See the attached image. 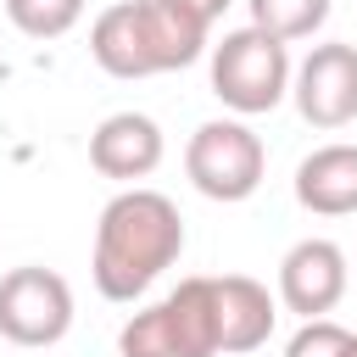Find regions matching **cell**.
Listing matches in <instances>:
<instances>
[{
	"label": "cell",
	"instance_id": "obj_1",
	"mask_svg": "<svg viewBox=\"0 0 357 357\" xmlns=\"http://www.w3.org/2000/svg\"><path fill=\"white\" fill-rule=\"evenodd\" d=\"M178 251H184L178 206L162 190L128 184L100 206V223H95V257H89L95 290L106 301H134L178 262Z\"/></svg>",
	"mask_w": 357,
	"mask_h": 357
},
{
	"label": "cell",
	"instance_id": "obj_2",
	"mask_svg": "<svg viewBox=\"0 0 357 357\" xmlns=\"http://www.w3.org/2000/svg\"><path fill=\"white\" fill-rule=\"evenodd\" d=\"M212 22L184 0H117L89 28V56L112 78H156L201 61Z\"/></svg>",
	"mask_w": 357,
	"mask_h": 357
},
{
	"label": "cell",
	"instance_id": "obj_3",
	"mask_svg": "<svg viewBox=\"0 0 357 357\" xmlns=\"http://www.w3.org/2000/svg\"><path fill=\"white\" fill-rule=\"evenodd\" d=\"M212 95L240 117L273 112L290 95V50H284V39H273V33L251 28V22L223 33L212 45Z\"/></svg>",
	"mask_w": 357,
	"mask_h": 357
},
{
	"label": "cell",
	"instance_id": "obj_4",
	"mask_svg": "<svg viewBox=\"0 0 357 357\" xmlns=\"http://www.w3.org/2000/svg\"><path fill=\"white\" fill-rule=\"evenodd\" d=\"M184 173L206 201H245V195H257V184L268 173V151L240 117H212L190 134Z\"/></svg>",
	"mask_w": 357,
	"mask_h": 357
},
{
	"label": "cell",
	"instance_id": "obj_5",
	"mask_svg": "<svg viewBox=\"0 0 357 357\" xmlns=\"http://www.w3.org/2000/svg\"><path fill=\"white\" fill-rule=\"evenodd\" d=\"M73 329V284L56 268H11L0 273V335L11 346H56Z\"/></svg>",
	"mask_w": 357,
	"mask_h": 357
},
{
	"label": "cell",
	"instance_id": "obj_6",
	"mask_svg": "<svg viewBox=\"0 0 357 357\" xmlns=\"http://www.w3.org/2000/svg\"><path fill=\"white\" fill-rule=\"evenodd\" d=\"M290 95L312 128H346L357 117V45H312L301 67H290Z\"/></svg>",
	"mask_w": 357,
	"mask_h": 357
},
{
	"label": "cell",
	"instance_id": "obj_7",
	"mask_svg": "<svg viewBox=\"0 0 357 357\" xmlns=\"http://www.w3.org/2000/svg\"><path fill=\"white\" fill-rule=\"evenodd\" d=\"M346 284H351V262L335 240H296L279 262V301L301 318L335 312Z\"/></svg>",
	"mask_w": 357,
	"mask_h": 357
},
{
	"label": "cell",
	"instance_id": "obj_8",
	"mask_svg": "<svg viewBox=\"0 0 357 357\" xmlns=\"http://www.w3.org/2000/svg\"><path fill=\"white\" fill-rule=\"evenodd\" d=\"M162 128L145 112H112L95 134H89V167L123 184H139L162 167Z\"/></svg>",
	"mask_w": 357,
	"mask_h": 357
},
{
	"label": "cell",
	"instance_id": "obj_9",
	"mask_svg": "<svg viewBox=\"0 0 357 357\" xmlns=\"http://www.w3.org/2000/svg\"><path fill=\"white\" fill-rule=\"evenodd\" d=\"M212 307H218V357L223 351H257L279 324V301L251 273L212 279Z\"/></svg>",
	"mask_w": 357,
	"mask_h": 357
},
{
	"label": "cell",
	"instance_id": "obj_10",
	"mask_svg": "<svg viewBox=\"0 0 357 357\" xmlns=\"http://www.w3.org/2000/svg\"><path fill=\"white\" fill-rule=\"evenodd\" d=\"M296 201L318 218L357 212V145H318L296 167Z\"/></svg>",
	"mask_w": 357,
	"mask_h": 357
},
{
	"label": "cell",
	"instance_id": "obj_11",
	"mask_svg": "<svg viewBox=\"0 0 357 357\" xmlns=\"http://www.w3.org/2000/svg\"><path fill=\"white\" fill-rule=\"evenodd\" d=\"M162 301H167V312H173V329H178L184 357H218V307H212V279H206V273L178 279V290H167Z\"/></svg>",
	"mask_w": 357,
	"mask_h": 357
},
{
	"label": "cell",
	"instance_id": "obj_12",
	"mask_svg": "<svg viewBox=\"0 0 357 357\" xmlns=\"http://www.w3.org/2000/svg\"><path fill=\"white\" fill-rule=\"evenodd\" d=\"M117 357H184L167 301H156V307H139V312H134V318L117 329Z\"/></svg>",
	"mask_w": 357,
	"mask_h": 357
},
{
	"label": "cell",
	"instance_id": "obj_13",
	"mask_svg": "<svg viewBox=\"0 0 357 357\" xmlns=\"http://www.w3.org/2000/svg\"><path fill=\"white\" fill-rule=\"evenodd\" d=\"M251 6V28L273 33V39H312L329 22V0H245Z\"/></svg>",
	"mask_w": 357,
	"mask_h": 357
},
{
	"label": "cell",
	"instance_id": "obj_14",
	"mask_svg": "<svg viewBox=\"0 0 357 357\" xmlns=\"http://www.w3.org/2000/svg\"><path fill=\"white\" fill-rule=\"evenodd\" d=\"M89 0H6V17L17 22V33L28 39H61L78 28Z\"/></svg>",
	"mask_w": 357,
	"mask_h": 357
},
{
	"label": "cell",
	"instance_id": "obj_15",
	"mask_svg": "<svg viewBox=\"0 0 357 357\" xmlns=\"http://www.w3.org/2000/svg\"><path fill=\"white\" fill-rule=\"evenodd\" d=\"M346 340H351L346 324H335V318H301V329L290 335L284 357H346Z\"/></svg>",
	"mask_w": 357,
	"mask_h": 357
},
{
	"label": "cell",
	"instance_id": "obj_16",
	"mask_svg": "<svg viewBox=\"0 0 357 357\" xmlns=\"http://www.w3.org/2000/svg\"><path fill=\"white\" fill-rule=\"evenodd\" d=\"M184 6H195V11L206 17V22H218V17H223V11L234 6V0H184Z\"/></svg>",
	"mask_w": 357,
	"mask_h": 357
},
{
	"label": "cell",
	"instance_id": "obj_17",
	"mask_svg": "<svg viewBox=\"0 0 357 357\" xmlns=\"http://www.w3.org/2000/svg\"><path fill=\"white\" fill-rule=\"evenodd\" d=\"M346 357H357V335H351V340H346Z\"/></svg>",
	"mask_w": 357,
	"mask_h": 357
}]
</instances>
